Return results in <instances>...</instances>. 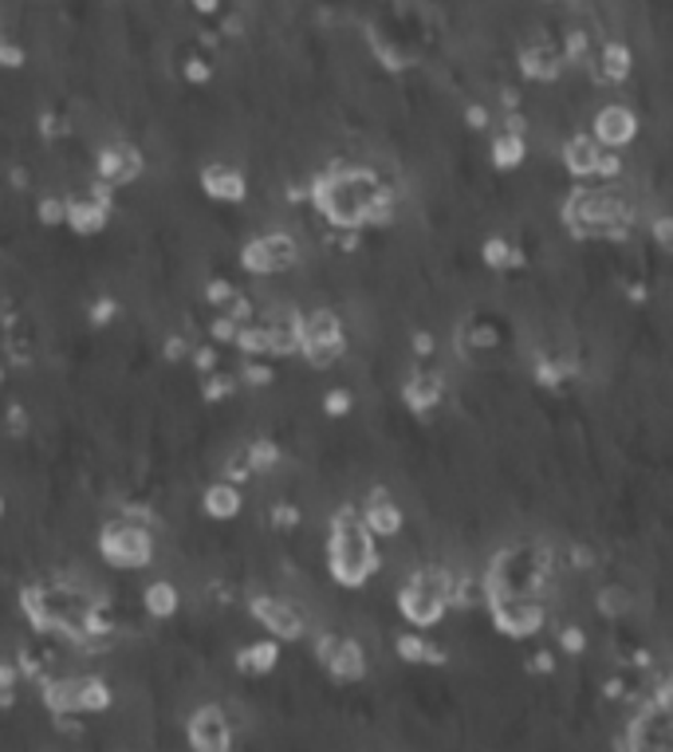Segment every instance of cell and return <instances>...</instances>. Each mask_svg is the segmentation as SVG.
<instances>
[{
  "label": "cell",
  "mask_w": 673,
  "mask_h": 752,
  "mask_svg": "<svg viewBox=\"0 0 673 752\" xmlns=\"http://www.w3.org/2000/svg\"><path fill=\"white\" fill-rule=\"evenodd\" d=\"M532 674H556V655H552V650H539V655L532 658Z\"/></svg>",
  "instance_id": "cell-54"
},
{
  "label": "cell",
  "mask_w": 673,
  "mask_h": 752,
  "mask_svg": "<svg viewBox=\"0 0 673 752\" xmlns=\"http://www.w3.org/2000/svg\"><path fill=\"white\" fill-rule=\"evenodd\" d=\"M95 174L98 182H107L111 189L118 186H130L138 174H142V154L127 142H115V147H103L98 150V162H95Z\"/></svg>",
  "instance_id": "cell-15"
},
{
  "label": "cell",
  "mask_w": 673,
  "mask_h": 752,
  "mask_svg": "<svg viewBox=\"0 0 673 752\" xmlns=\"http://www.w3.org/2000/svg\"><path fill=\"white\" fill-rule=\"evenodd\" d=\"M480 253H485V264H488V268H517V264H524V253L508 245L504 236H488Z\"/></svg>",
  "instance_id": "cell-31"
},
{
  "label": "cell",
  "mask_w": 673,
  "mask_h": 752,
  "mask_svg": "<svg viewBox=\"0 0 673 752\" xmlns=\"http://www.w3.org/2000/svg\"><path fill=\"white\" fill-rule=\"evenodd\" d=\"M323 666H327V674L335 682H362L367 678V650L355 638H335L332 655L323 658Z\"/></svg>",
  "instance_id": "cell-17"
},
{
  "label": "cell",
  "mask_w": 673,
  "mask_h": 752,
  "mask_svg": "<svg viewBox=\"0 0 673 752\" xmlns=\"http://www.w3.org/2000/svg\"><path fill=\"white\" fill-rule=\"evenodd\" d=\"M465 123L473 130H485L488 127V107H480V103H468V107H465Z\"/></svg>",
  "instance_id": "cell-53"
},
{
  "label": "cell",
  "mask_w": 673,
  "mask_h": 752,
  "mask_svg": "<svg viewBox=\"0 0 673 752\" xmlns=\"http://www.w3.org/2000/svg\"><path fill=\"white\" fill-rule=\"evenodd\" d=\"M76 709L79 714H107L111 709V685L95 674L76 678Z\"/></svg>",
  "instance_id": "cell-24"
},
{
  "label": "cell",
  "mask_w": 673,
  "mask_h": 752,
  "mask_svg": "<svg viewBox=\"0 0 673 752\" xmlns=\"http://www.w3.org/2000/svg\"><path fill=\"white\" fill-rule=\"evenodd\" d=\"M244 458H248V465H253V473H268L280 465V446L268 438L253 441V446H244Z\"/></svg>",
  "instance_id": "cell-32"
},
{
  "label": "cell",
  "mask_w": 673,
  "mask_h": 752,
  "mask_svg": "<svg viewBox=\"0 0 673 752\" xmlns=\"http://www.w3.org/2000/svg\"><path fill=\"white\" fill-rule=\"evenodd\" d=\"M379 547H374L371 528L362 524V512L355 505L335 508L332 540H327V567L339 587H362L379 571Z\"/></svg>",
  "instance_id": "cell-2"
},
{
  "label": "cell",
  "mask_w": 673,
  "mask_h": 752,
  "mask_svg": "<svg viewBox=\"0 0 673 752\" xmlns=\"http://www.w3.org/2000/svg\"><path fill=\"white\" fill-rule=\"evenodd\" d=\"M253 618L276 638V643H295V638L308 635V618H303L288 599L256 595L253 599Z\"/></svg>",
  "instance_id": "cell-13"
},
{
  "label": "cell",
  "mask_w": 673,
  "mask_h": 752,
  "mask_svg": "<svg viewBox=\"0 0 673 752\" xmlns=\"http://www.w3.org/2000/svg\"><path fill=\"white\" fill-rule=\"evenodd\" d=\"M0 690H16V666L0 662Z\"/></svg>",
  "instance_id": "cell-57"
},
{
  "label": "cell",
  "mask_w": 673,
  "mask_h": 752,
  "mask_svg": "<svg viewBox=\"0 0 673 752\" xmlns=\"http://www.w3.org/2000/svg\"><path fill=\"white\" fill-rule=\"evenodd\" d=\"M98 556L107 559L118 571H138V567H150L154 559V532L150 524H138V520H118L98 532Z\"/></svg>",
  "instance_id": "cell-6"
},
{
  "label": "cell",
  "mask_w": 673,
  "mask_h": 752,
  "mask_svg": "<svg viewBox=\"0 0 673 752\" xmlns=\"http://www.w3.org/2000/svg\"><path fill=\"white\" fill-rule=\"evenodd\" d=\"M229 394H236V374H213V371H209L206 386H201V398H206V402H224Z\"/></svg>",
  "instance_id": "cell-35"
},
{
  "label": "cell",
  "mask_w": 673,
  "mask_h": 752,
  "mask_svg": "<svg viewBox=\"0 0 673 752\" xmlns=\"http://www.w3.org/2000/svg\"><path fill=\"white\" fill-rule=\"evenodd\" d=\"M276 666H280V643L276 638H260V643L244 646L241 655H236V670L241 674L260 678V674H272Z\"/></svg>",
  "instance_id": "cell-23"
},
{
  "label": "cell",
  "mask_w": 673,
  "mask_h": 752,
  "mask_svg": "<svg viewBox=\"0 0 673 752\" xmlns=\"http://www.w3.org/2000/svg\"><path fill=\"white\" fill-rule=\"evenodd\" d=\"M201 189H206V197H213V201H229V206H241L244 197H248V182H244L241 170L224 166V162H213V166L201 170Z\"/></svg>",
  "instance_id": "cell-18"
},
{
  "label": "cell",
  "mask_w": 673,
  "mask_h": 752,
  "mask_svg": "<svg viewBox=\"0 0 673 752\" xmlns=\"http://www.w3.org/2000/svg\"><path fill=\"white\" fill-rule=\"evenodd\" d=\"M224 477L233 481V485H244V481H253V465H248V458H229V465H224Z\"/></svg>",
  "instance_id": "cell-47"
},
{
  "label": "cell",
  "mask_w": 673,
  "mask_h": 752,
  "mask_svg": "<svg viewBox=\"0 0 673 752\" xmlns=\"http://www.w3.org/2000/svg\"><path fill=\"white\" fill-rule=\"evenodd\" d=\"M630 603H635V599H630L626 587H603V591H599V615L603 618H623L626 611H630Z\"/></svg>",
  "instance_id": "cell-33"
},
{
  "label": "cell",
  "mask_w": 673,
  "mask_h": 752,
  "mask_svg": "<svg viewBox=\"0 0 673 752\" xmlns=\"http://www.w3.org/2000/svg\"><path fill=\"white\" fill-rule=\"evenodd\" d=\"M595 142L599 147H606V150H623L626 142H635V135H638V115L630 107H623V103H611V107H603L595 115Z\"/></svg>",
  "instance_id": "cell-14"
},
{
  "label": "cell",
  "mask_w": 673,
  "mask_h": 752,
  "mask_svg": "<svg viewBox=\"0 0 673 752\" xmlns=\"http://www.w3.org/2000/svg\"><path fill=\"white\" fill-rule=\"evenodd\" d=\"M623 174V158H618V150H599V162H595V177H603V182H615V177Z\"/></svg>",
  "instance_id": "cell-38"
},
{
  "label": "cell",
  "mask_w": 673,
  "mask_h": 752,
  "mask_svg": "<svg viewBox=\"0 0 673 752\" xmlns=\"http://www.w3.org/2000/svg\"><path fill=\"white\" fill-rule=\"evenodd\" d=\"M433 351H438V339H433L430 332H414V355H418V359H430Z\"/></svg>",
  "instance_id": "cell-51"
},
{
  "label": "cell",
  "mask_w": 673,
  "mask_h": 752,
  "mask_svg": "<svg viewBox=\"0 0 673 752\" xmlns=\"http://www.w3.org/2000/svg\"><path fill=\"white\" fill-rule=\"evenodd\" d=\"M233 343L248 355V359H264V355H268V323H253V320L241 323Z\"/></svg>",
  "instance_id": "cell-30"
},
{
  "label": "cell",
  "mask_w": 673,
  "mask_h": 752,
  "mask_svg": "<svg viewBox=\"0 0 673 752\" xmlns=\"http://www.w3.org/2000/svg\"><path fill=\"white\" fill-rule=\"evenodd\" d=\"M382 194V182L374 177V170L367 166H332L323 170L312 182L308 197H312L315 213L335 229H362V217L374 206V197Z\"/></svg>",
  "instance_id": "cell-1"
},
{
  "label": "cell",
  "mask_w": 673,
  "mask_h": 752,
  "mask_svg": "<svg viewBox=\"0 0 673 752\" xmlns=\"http://www.w3.org/2000/svg\"><path fill=\"white\" fill-rule=\"evenodd\" d=\"M63 213H68V201H63V197H39V206H36L39 225H63Z\"/></svg>",
  "instance_id": "cell-37"
},
{
  "label": "cell",
  "mask_w": 673,
  "mask_h": 752,
  "mask_svg": "<svg viewBox=\"0 0 673 752\" xmlns=\"http://www.w3.org/2000/svg\"><path fill=\"white\" fill-rule=\"evenodd\" d=\"M189 359H194V367L201 374L217 371V347L213 343H206V347H189Z\"/></svg>",
  "instance_id": "cell-44"
},
{
  "label": "cell",
  "mask_w": 673,
  "mask_h": 752,
  "mask_svg": "<svg viewBox=\"0 0 673 752\" xmlns=\"http://www.w3.org/2000/svg\"><path fill=\"white\" fill-rule=\"evenodd\" d=\"M0 379H4V374H0Z\"/></svg>",
  "instance_id": "cell-61"
},
{
  "label": "cell",
  "mask_w": 673,
  "mask_h": 752,
  "mask_svg": "<svg viewBox=\"0 0 673 752\" xmlns=\"http://www.w3.org/2000/svg\"><path fill=\"white\" fill-rule=\"evenodd\" d=\"M445 606H449V571H441V567H421L398 591L402 618L410 626H418V630L438 626L441 615H445Z\"/></svg>",
  "instance_id": "cell-5"
},
{
  "label": "cell",
  "mask_w": 673,
  "mask_h": 752,
  "mask_svg": "<svg viewBox=\"0 0 673 752\" xmlns=\"http://www.w3.org/2000/svg\"><path fill=\"white\" fill-rule=\"evenodd\" d=\"M359 512H362V524L371 528L374 540H394L402 532V508L394 505V497L386 489H374Z\"/></svg>",
  "instance_id": "cell-16"
},
{
  "label": "cell",
  "mask_w": 673,
  "mask_h": 752,
  "mask_svg": "<svg viewBox=\"0 0 673 752\" xmlns=\"http://www.w3.org/2000/svg\"><path fill=\"white\" fill-rule=\"evenodd\" d=\"M68 201V213H63V225L79 236H95L107 229L111 221V186L107 182H95L91 194H79V197H63Z\"/></svg>",
  "instance_id": "cell-11"
},
{
  "label": "cell",
  "mask_w": 673,
  "mask_h": 752,
  "mask_svg": "<svg viewBox=\"0 0 673 752\" xmlns=\"http://www.w3.org/2000/svg\"><path fill=\"white\" fill-rule=\"evenodd\" d=\"M142 606H147L150 618H174L177 606H182V591H177L170 579H154V583L142 591Z\"/></svg>",
  "instance_id": "cell-25"
},
{
  "label": "cell",
  "mask_w": 673,
  "mask_h": 752,
  "mask_svg": "<svg viewBox=\"0 0 673 752\" xmlns=\"http://www.w3.org/2000/svg\"><path fill=\"white\" fill-rule=\"evenodd\" d=\"M323 410L332 414V418H347L355 410V394L347 386H335V391L323 394Z\"/></svg>",
  "instance_id": "cell-36"
},
{
  "label": "cell",
  "mask_w": 673,
  "mask_h": 752,
  "mask_svg": "<svg viewBox=\"0 0 673 752\" xmlns=\"http://www.w3.org/2000/svg\"><path fill=\"white\" fill-rule=\"evenodd\" d=\"M630 68H635L630 48L611 39V44L603 48V56H599V79H603V83H623V79L630 76Z\"/></svg>",
  "instance_id": "cell-27"
},
{
  "label": "cell",
  "mask_w": 673,
  "mask_h": 752,
  "mask_svg": "<svg viewBox=\"0 0 673 752\" xmlns=\"http://www.w3.org/2000/svg\"><path fill=\"white\" fill-rule=\"evenodd\" d=\"M295 264H300V245H295V236L283 233V229L253 236V241L241 248V268L244 273H253V276L288 273V268H295Z\"/></svg>",
  "instance_id": "cell-8"
},
{
  "label": "cell",
  "mask_w": 673,
  "mask_h": 752,
  "mask_svg": "<svg viewBox=\"0 0 673 752\" xmlns=\"http://www.w3.org/2000/svg\"><path fill=\"white\" fill-rule=\"evenodd\" d=\"M559 646H564V655L579 658L587 650V635H583V626H564L559 630Z\"/></svg>",
  "instance_id": "cell-40"
},
{
  "label": "cell",
  "mask_w": 673,
  "mask_h": 752,
  "mask_svg": "<svg viewBox=\"0 0 673 752\" xmlns=\"http://www.w3.org/2000/svg\"><path fill=\"white\" fill-rule=\"evenodd\" d=\"M209 76H213V68H209L206 59H189V63H186V79H189V83H209Z\"/></svg>",
  "instance_id": "cell-52"
},
{
  "label": "cell",
  "mask_w": 673,
  "mask_h": 752,
  "mask_svg": "<svg viewBox=\"0 0 673 752\" xmlns=\"http://www.w3.org/2000/svg\"><path fill=\"white\" fill-rule=\"evenodd\" d=\"M567 68V59L559 48H552L547 39H539V44H527L524 51H520V71H524L527 79H536V83H552V79H559Z\"/></svg>",
  "instance_id": "cell-19"
},
{
  "label": "cell",
  "mask_w": 673,
  "mask_h": 752,
  "mask_svg": "<svg viewBox=\"0 0 673 752\" xmlns=\"http://www.w3.org/2000/svg\"><path fill=\"white\" fill-rule=\"evenodd\" d=\"M654 236H658V245H662V248H670V245H673L670 217H658V221H654Z\"/></svg>",
  "instance_id": "cell-55"
},
{
  "label": "cell",
  "mask_w": 673,
  "mask_h": 752,
  "mask_svg": "<svg viewBox=\"0 0 673 752\" xmlns=\"http://www.w3.org/2000/svg\"><path fill=\"white\" fill-rule=\"evenodd\" d=\"M564 371H567V367H559V362L539 359L536 362V382H539V386H559V382H564Z\"/></svg>",
  "instance_id": "cell-43"
},
{
  "label": "cell",
  "mask_w": 673,
  "mask_h": 752,
  "mask_svg": "<svg viewBox=\"0 0 673 752\" xmlns=\"http://www.w3.org/2000/svg\"><path fill=\"white\" fill-rule=\"evenodd\" d=\"M670 729H673L670 702H646V709L635 717V721H630V729H626L623 749H630V752H665L673 744Z\"/></svg>",
  "instance_id": "cell-10"
},
{
  "label": "cell",
  "mask_w": 673,
  "mask_h": 752,
  "mask_svg": "<svg viewBox=\"0 0 673 752\" xmlns=\"http://www.w3.org/2000/svg\"><path fill=\"white\" fill-rule=\"evenodd\" d=\"M241 382H248V386H268V382H272V367H268V362L248 359L241 367Z\"/></svg>",
  "instance_id": "cell-39"
},
{
  "label": "cell",
  "mask_w": 673,
  "mask_h": 752,
  "mask_svg": "<svg viewBox=\"0 0 673 752\" xmlns=\"http://www.w3.org/2000/svg\"><path fill=\"white\" fill-rule=\"evenodd\" d=\"M197 12H217V0H194Z\"/></svg>",
  "instance_id": "cell-59"
},
{
  "label": "cell",
  "mask_w": 673,
  "mask_h": 752,
  "mask_svg": "<svg viewBox=\"0 0 673 752\" xmlns=\"http://www.w3.org/2000/svg\"><path fill=\"white\" fill-rule=\"evenodd\" d=\"M44 709H48V714H79L76 709V678L44 682Z\"/></svg>",
  "instance_id": "cell-29"
},
{
  "label": "cell",
  "mask_w": 673,
  "mask_h": 752,
  "mask_svg": "<svg viewBox=\"0 0 673 752\" xmlns=\"http://www.w3.org/2000/svg\"><path fill=\"white\" fill-rule=\"evenodd\" d=\"M233 292H236V288L229 280H209L206 284V300L213 303V308H224V303L233 300Z\"/></svg>",
  "instance_id": "cell-46"
},
{
  "label": "cell",
  "mask_w": 673,
  "mask_h": 752,
  "mask_svg": "<svg viewBox=\"0 0 673 752\" xmlns=\"http://www.w3.org/2000/svg\"><path fill=\"white\" fill-rule=\"evenodd\" d=\"M547 579H552V552L544 544H508L488 564L485 599L539 595Z\"/></svg>",
  "instance_id": "cell-3"
},
{
  "label": "cell",
  "mask_w": 673,
  "mask_h": 752,
  "mask_svg": "<svg viewBox=\"0 0 673 752\" xmlns=\"http://www.w3.org/2000/svg\"><path fill=\"white\" fill-rule=\"evenodd\" d=\"M268 355H272V359H292V355H300V315H295V320L268 323Z\"/></svg>",
  "instance_id": "cell-26"
},
{
  "label": "cell",
  "mask_w": 673,
  "mask_h": 752,
  "mask_svg": "<svg viewBox=\"0 0 673 752\" xmlns=\"http://www.w3.org/2000/svg\"><path fill=\"white\" fill-rule=\"evenodd\" d=\"M599 142L591 135H571L564 142V170L571 177H595V162H599Z\"/></svg>",
  "instance_id": "cell-20"
},
{
  "label": "cell",
  "mask_w": 673,
  "mask_h": 752,
  "mask_svg": "<svg viewBox=\"0 0 673 752\" xmlns=\"http://www.w3.org/2000/svg\"><path fill=\"white\" fill-rule=\"evenodd\" d=\"M394 655H398L406 666H426L430 643H426V635H398L394 638Z\"/></svg>",
  "instance_id": "cell-34"
},
{
  "label": "cell",
  "mask_w": 673,
  "mask_h": 752,
  "mask_svg": "<svg viewBox=\"0 0 673 752\" xmlns=\"http://www.w3.org/2000/svg\"><path fill=\"white\" fill-rule=\"evenodd\" d=\"M186 737L194 752L233 749V725H229L221 705H201V709H194V717H189V725H186Z\"/></svg>",
  "instance_id": "cell-12"
},
{
  "label": "cell",
  "mask_w": 673,
  "mask_h": 752,
  "mask_svg": "<svg viewBox=\"0 0 673 752\" xmlns=\"http://www.w3.org/2000/svg\"><path fill=\"white\" fill-rule=\"evenodd\" d=\"M115 315H118V303L111 300V296H98V300L91 303V323H95V327H107Z\"/></svg>",
  "instance_id": "cell-42"
},
{
  "label": "cell",
  "mask_w": 673,
  "mask_h": 752,
  "mask_svg": "<svg viewBox=\"0 0 673 752\" xmlns=\"http://www.w3.org/2000/svg\"><path fill=\"white\" fill-rule=\"evenodd\" d=\"M224 315H233L236 323H248V320H253V303H248V296L233 292V300L224 303Z\"/></svg>",
  "instance_id": "cell-49"
},
{
  "label": "cell",
  "mask_w": 673,
  "mask_h": 752,
  "mask_svg": "<svg viewBox=\"0 0 673 752\" xmlns=\"http://www.w3.org/2000/svg\"><path fill=\"white\" fill-rule=\"evenodd\" d=\"M201 508H206V517H213V520L241 517V508H244L241 485H233V481H217V485H209V489L201 493Z\"/></svg>",
  "instance_id": "cell-21"
},
{
  "label": "cell",
  "mask_w": 673,
  "mask_h": 752,
  "mask_svg": "<svg viewBox=\"0 0 673 752\" xmlns=\"http://www.w3.org/2000/svg\"><path fill=\"white\" fill-rule=\"evenodd\" d=\"M524 158H527L524 135H512V130H504V135L492 138V166H497V170H517V166H524Z\"/></svg>",
  "instance_id": "cell-28"
},
{
  "label": "cell",
  "mask_w": 673,
  "mask_h": 752,
  "mask_svg": "<svg viewBox=\"0 0 673 752\" xmlns=\"http://www.w3.org/2000/svg\"><path fill=\"white\" fill-rule=\"evenodd\" d=\"M9 430H12V433H24V430H28V418H24V406H9Z\"/></svg>",
  "instance_id": "cell-56"
},
{
  "label": "cell",
  "mask_w": 673,
  "mask_h": 752,
  "mask_svg": "<svg viewBox=\"0 0 673 752\" xmlns=\"http://www.w3.org/2000/svg\"><path fill=\"white\" fill-rule=\"evenodd\" d=\"M236 327H241V323H236L233 315H217V320L209 323V335H213V343H233Z\"/></svg>",
  "instance_id": "cell-45"
},
{
  "label": "cell",
  "mask_w": 673,
  "mask_h": 752,
  "mask_svg": "<svg viewBox=\"0 0 673 752\" xmlns=\"http://www.w3.org/2000/svg\"><path fill=\"white\" fill-rule=\"evenodd\" d=\"M268 520H272V528H280V532H292V528H300L303 517H300V508L295 505H276Z\"/></svg>",
  "instance_id": "cell-41"
},
{
  "label": "cell",
  "mask_w": 673,
  "mask_h": 752,
  "mask_svg": "<svg viewBox=\"0 0 673 752\" xmlns=\"http://www.w3.org/2000/svg\"><path fill=\"white\" fill-rule=\"evenodd\" d=\"M0 68H24V48L0 36Z\"/></svg>",
  "instance_id": "cell-48"
},
{
  "label": "cell",
  "mask_w": 673,
  "mask_h": 752,
  "mask_svg": "<svg viewBox=\"0 0 673 752\" xmlns=\"http://www.w3.org/2000/svg\"><path fill=\"white\" fill-rule=\"evenodd\" d=\"M488 615L504 638H532L539 635L544 626V606L536 595H504V599H488Z\"/></svg>",
  "instance_id": "cell-9"
},
{
  "label": "cell",
  "mask_w": 673,
  "mask_h": 752,
  "mask_svg": "<svg viewBox=\"0 0 673 752\" xmlns=\"http://www.w3.org/2000/svg\"><path fill=\"white\" fill-rule=\"evenodd\" d=\"M571 564H576V567H591V564H595V556H591V552H587V547H571Z\"/></svg>",
  "instance_id": "cell-58"
},
{
  "label": "cell",
  "mask_w": 673,
  "mask_h": 752,
  "mask_svg": "<svg viewBox=\"0 0 673 752\" xmlns=\"http://www.w3.org/2000/svg\"><path fill=\"white\" fill-rule=\"evenodd\" d=\"M0 517H4V500H0Z\"/></svg>",
  "instance_id": "cell-60"
},
{
  "label": "cell",
  "mask_w": 673,
  "mask_h": 752,
  "mask_svg": "<svg viewBox=\"0 0 673 752\" xmlns=\"http://www.w3.org/2000/svg\"><path fill=\"white\" fill-rule=\"evenodd\" d=\"M343 351H347V335H343V320L332 312V308L300 315V355L312 362L315 371L339 362Z\"/></svg>",
  "instance_id": "cell-7"
},
{
  "label": "cell",
  "mask_w": 673,
  "mask_h": 752,
  "mask_svg": "<svg viewBox=\"0 0 673 752\" xmlns=\"http://www.w3.org/2000/svg\"><path fill=\"white\" fill-rule=\"evenodd\" d=\"M630 221H635V209L623 194L615 189H571L564 201V225L576 236H615L630 233Z\"/></svg>",
  "instance_id": "cell-4"
},
{
  "label": "cell",
  "mask_w": 673,
  "mask_h": 752,
  "mask_svg": "<svg viewBox=\"0 0 673 752\" xmlns=\"http://www.w3.org/2000/svg\"><path fill=\"white\" fill-rule=\"evenodd\" d=\"M162 355H166L170 362L186 359V355H189V343H186V335H170V339L162 343Z\"/></svg>",
  "instance_id": "cell-50"
},
{
  "label": "cell",
  "mask_w": 673,
  "mask_h": 752,
  "mask_svg": "<svg viewBox=\"0 0 673 752\" xmlns=\"http://www.w3.org/2000/svg\"><path fill=\"white\" fill-rule=\"evenodd\" d=\"M445 386H441V374H410V382L402 386V398L414 414H430L441 402Z\"/></svg>",
  "instance_id": "cell-22"
}]
</instances>
